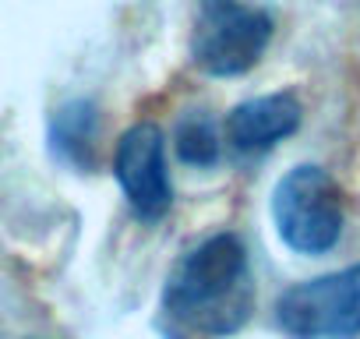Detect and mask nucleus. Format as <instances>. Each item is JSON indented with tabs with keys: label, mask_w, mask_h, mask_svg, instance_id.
I'll return each instance as SVG.
<instances>
[{
	"label": "nucleus",
	"mask_w": 360,
	"mask_h": 339,
	"mask_svg": "<svg viewBox=\"0 0 360 339\" xmlns=\"http://www.w3.org/2000/svg\"><path fill=\"white\" fill-rule=\"evenodd\" d=\"M251 297L244 244L233 234H216L173 269L162 293V311L173 335L216 339L244 325Z\"/></svg>",
	"instance_id": "obj_1"
},
{
	"label": "nucleus",
	"mask_w": 360,
	"mask_h": 339,
	"mask_svg": "<svg viewBox=\"0 0 360 339\" xmlns=\"http://www.w3.org/2000/svg\"><path fill=\"white\" fill-rule=\"evenodd\" d=\"M272 219L286 248L325 255L342 234V195L321 166H297L272 191Z\"/></svg>",
	"instance_id": "obj_2"
},
{
	"label": "nucleus",
	"mask_w": 360,
	"mask_h": 339,
	"mask_svg": "<svg viewBox=\"0 0 360 339\" xmlns=\"http://www.w3.org/2000/svg\"><path fill=\"white\" fill-rule=\"evenodd\" d=\"M272 39V18L244 0H202L191 57L205 75L233 78L251 71Z\"/></svg>",
	"instance_id": "obj_3"
},
{
	"label": "nucleus",
	"mask_w": 360,
	"mask_h": 339,
	"mask_svg": "<svg viewBox=\"0 0 360 339\" xmlns=\"http://www.w3.org/2000/svg\"><path fill=\"white\" fill-rule=\"evenodd\" d=\"M276 321L293 339H349L360 332V265L290 286L276 300Z\"/></svg>",
	"instance_id": "obj_4"
},
{
	"label": "nucleus",
	"mask_w": 360,
	"mask_h": 339,
	"mask_svg": "<svg viewBox=\"0 0 360 339\" xmlns=\"http://www.w3.org/2000/svg\"><path fill=\"white\" fill-rule=\"evenodd\" d=\"M113 174L124 198L141 219H162L173 202V184L166 174V138L155 124H134L117 141Z\"/></svg>",
	"instance_id": "obj_5"
},
{
	"label": "nucleus",
	"mask_w": 360,
	"mask_h": 339,
	"mask_svg": "<svg viewBox=\"0 0 360 339\" xmlns=\"http://www.w3.org/2000/svg\"><path fill=\"white\" fill-rule=\"evenodd\" d=\"M300 127V103L290 92H272L240 103L226 120V141L237 152H265Z\"/></svg>",
	"instance_id": "obj_6"
},
{
	"label": "nucleus",
	"mask_w": 360,
	"mask_h": 339,
	"mask_svg": "<svg viewBox=\"0 0 360 339\" xmlns=\"http://www.w3.org/2000/svg\"><path fill=\"white\" fill-rule=\"evenodd\" d=\"M96 110L92 103H71L53 117V152L75 166H92Z\"/></svg>",
	"instance_id": "obj_7"
},
{
	"label": "nucleus",
	"mask_w": 360,
	"mask_h": 339,
	"mask_svg": "<svg viewBox=\"0 0 360 339\" xmlns=\"http://www.w3.org/2000/svg\"><path fill=\"white\" fill-rule=\"evenodd\" d=\"M173 148L188 166H212L219 159V131L205 113H191L176 124Z\"/></svg>",
	"instance_id": "obj_8"
}]
</instances>
